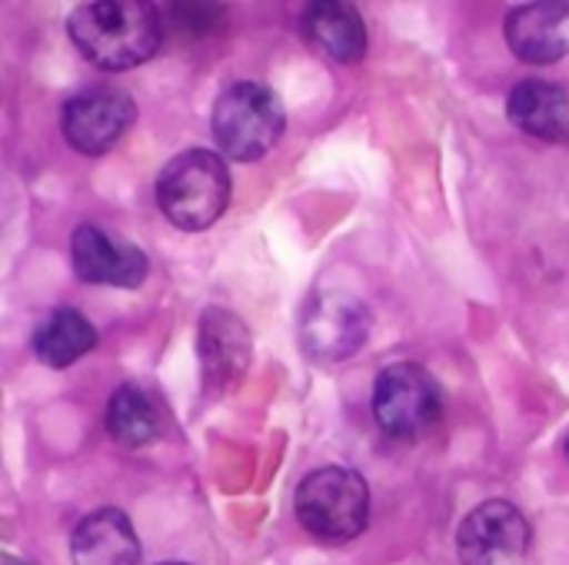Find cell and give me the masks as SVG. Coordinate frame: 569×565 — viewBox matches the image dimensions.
<instances>
[{
    "instance_id": "obj_10",
    "label": "cell",
    "mask_w": 569,
    "mask_h": 565,
    "mask_svg": "<svg viewBox=\"0 0 569 565\" xmlns=\"http://www.w3.org/2000/svg\"><path fill=\"white\" fill-rule=\"evenodd\" d=\"M200 373H203V390L223 393L230 390L250 366V330L243 326V320H237L230 310L223 306H210L200 320Z\"/></svg>"
},
{
    "instance_id": "obj_12",
    "label": "cell",
    "mask_w": 569,
    "mask_h": 565,
    "mask_svg": "<svg viewBox=\"0 0 569 565\" xmlns=\"http://www.w3.org/2000/svg\"><path fill=\"white\" fill-rule=\"evenodd\" d=\"M507 117L537 140L569 147V90L557 80H520L507 97Z\"/></svg>"
},
{
    "instance_id": "obj_5",
    "label": "cell",
    "mask_w": 569,
    "mask_h": 565,
    "mask_svg": "<svg viewBox=\"0 0 569 565\" xmlns=\"http://www.w3.org/2000/svg\"><path fill=\"white\" fill-rule=\"evenodd\" d=\"M373 316L370 306L350 290H317L300 313L297 336L307 360L337 366L367 346Z\"/></svg>"
},
{
    "instance_id": "obj_7",
    "label": "cell",
    "mask_w": 569,
    "mask_h": 565,
    "mask_svg": "<svg viewBox=\"0 0 569 565\" xmlns=\"http://www.w3.org/2000/svg\"><path fill=\"white\" fill-rule=\"evenodd\" d=\"M137 120V103L117 87H87L73 93L60 110L63 140L87 157L113 150Z\"/></svg>"
},
{
    "instance_id": "obj_15",
    "label": "cell",
    "mask_w": 569,
    "mask_h": 565,
    "mask_svg": "<svg viewBox=\"0 0 569 565\" xmlns=\"http://www.w3.org/2000/svg\"><path fill=\"white\" fill-rule=\"evenodd\" d=\"M30 346H33V356L43 366L67 370V366H73L80 356H87L97 346V330H93V323L80 310L57 306V310H50L37 323Z\"/></svg>"
},
{
    "instance_id": "obj_4",
    "label": "cell",
    "mask_w": 569,
    "mask_h": 565,
    "mask_svg": "<svg viewBox=\"0 0 569 565\" xmlns=\"http://www.w3.org/2000/svg\"><path fill=\"white\" fill-rule=\"evenodd\" d=\"M297 519L320 543H350L370 523V486L357 470L323 466L297 486Z\"/></svg>"
},
{
    "instance_id": "obj_2",
    "label": "cell",
    "mask_w": 569,
    "mask_h": 565,
    "mask_svg": "<svg viewBox=\"0 0 569 565\" xmlns=\"http://www.w3.org/2000/svg\"><path fill=\"white\" fill-rule=\"evenodd\" d=\"M230 203V170L217 150H183L157 176V206L187 233L213 226Z\"/></svg>"
},
{
    "instance_id": "obj_14",
    "label": "cell",
    "mask_w": 569,
    "mask_h": 565,
    "mask_svg": "<svg viewBox=\"0 0 569 565\" xmlns=\"http://www.w3.org/2000/svg\"><path fill=\"white\" fill-rule=\"evenodd\" d=\"M303 37L337 63H360L367 53V23L353 3L320 0L303 10Z\"/></svg>"
},
{
    "instance_id": "obj_8",
    "label": "cell",
    "mask_w": 569,
    "mask_h": 565,
    "mask_svg": "<svg viewBox=\"0 0 569 565\" xmlns=\"http://www.w3.org/2000/svg\"><path fill=\"white\" fill-rule=\"evenodd\" d=\"M530 539L527 516L507 500H490L460 523L457 553L463 565H523Z\"/></svg>"
},
{
    "instance_id": "obj_1",
    "label": "cell",
    "mask_w": 569,
    "mask_h": 565,
    "mask_svg": "<svg viewBox=\"0 0 569 565\" xmlns=\"http://www.w3.org/2000/svg\"><path fill=\"white\" fill-rule=\"evenodd\" d=\"M67 33L83 60L100 70H133L160 50V17L143 0H93L80 3Z\"/></svg>"
},
{
    "instance_id": "obj_17",
    "label": "cell",
    "mask_w": 569,
    "mask_h": 565,
    "mask_svg": "<svg viewBox=\"0 0 569 565\" xmlns=\"http://www.w3.org/2000/svg\"><path fill=\"white\" fill-rule=\"evenodd\" d=\"M173 20H177V27H197V30H213V23H220L223 17V10L220 7H210V3H177L173 7Z\"/></svg>"
},
{
    "instance_id": "obj_6",
    "label": "cell",
    "mask_w": 569,
    "mask_h": 565,
    "mask_svg": "<svg viewBox=\"0 0 569 565\" xmlns=\"http://www.w3.org/2000/svg\"><path fill=\"white\" fill-rule=\"evenodd\" d=\"M373 420L393 440H417L437 426L443 413L440 383L417 363H390L373 383Z\"/></svg>"
},
{
    "instance_id": "obj_13",
    "label": "cell",
    "mask_w": 569,
    "mask_h": 565,
    "mask_svg": "<svg viewBox=\"0 0 569 565\" xmlns=\"http://www.w3.org/2000/svg\"><path fill=\"white\" fill-rule=\"evenodd\" d=\"M73 565H140V539L127 513L107 506L83 516L70 536Z\"/></svg>"
},
{
    "instance_id": "obj_16",
    "label": "cell",
    "mask_w": 569,
    "mask_h": 565,
    "mask_svg": "<svg viewBox=\"0 0 569 565\" xmlns=\"http://www.w3.org/2000/svg\"><path fill=\"white\" fill-rule=\"evenodd\" d=\"M160 410L143 386L123 383L113 390L103 416V426L113 443H120L123 450H143L160 436Z\"/></svg>"
},
{
    "instance_id": "obj_20",
    "label": "cell",
    "mask_w": 569,
    "mask_h": 565,
    "mask_svg": "<svg viewBox=\"0 0 569 565\" xmlns=\"http://www.w3.org/2000/svg\"><path fill=\"white\" fill-rule=\"evenodd\" d=\"M163 565H183V563H163Z\"/></svg>"
},
{
    "instance_id": "obj_18",
    "label": "cell",
    "mask_w": 569,
    "mask_h": 565,
    "mask_svg": "<svg viewBox=\"0 0 569 565\" xmlns=\"http://www.w3.org/2000/svg\"><path fill=\"white\" fill-rule=\"evenodd\" d=\"M0 565H27V563H20V559H13V556H3V559H0Z\"/></svg>"
},
{
    "instance_id": "obj_3",
    "label": "cell",
    "mask_w": 569,
    "mask_h": 565,
    "mask_svg": "<svg viewBox=\"0 0 569 565\" xmlns=\"http://www.w3.org/2000/svg\"><path fill=\"white\" fill-rule=\"evenodd\" d=\"M283 127L287 113L280 97L257 80L230 83L210 110V133L217 150L220 157L237 163H253L267 157L283 137Z\"/></svg>"
},
{
    "instance_id": "obj_11",
    "label": "cell",
    "mask_w": 569,
    "mask_h": 565,
    "mask_svg": "<svg viewBox=\"0 0 569 565\" xmlns=\"http://www.w3.org/2000/svg\"><path fill=\"white\" fill-rule=\"evenodd\" d=\"M503 37L523 63L547 67L563 60L569 53V3L537 0L513 7L503 20Z\"/></svg>"
},
{
    "instance_id": "obj_9",
    "label": "cell",
    "mask_w": 569,
    "mask_h": 565,
    "mask_svg": "<svg viewBox=\"0 0 569 565\" xmlns=\"http://www.w3.org/2000/svg\"><path fill=\"white\" fill-rule=\"evenodd\" d=\"M70 256H73V273L90 286L137 290L147 280L143 250L97 223H80L73 230Z\"/></svg>"
},
{
    "instance_id": "obj_19",
    "label": "cell",
    "mask_w": 569,
    "mask_h": 565,
    "mask_svg": "<svg viewBox=\"0 0 569 565\" xmlns=\"http://www.w3.org/2000/svg\"><path fill=\"white\" fill-rule=\"evenodd\" d=\"M563 450H567V460H569V436H567V443H563Z\"/></svg>"
}]
</instances>
